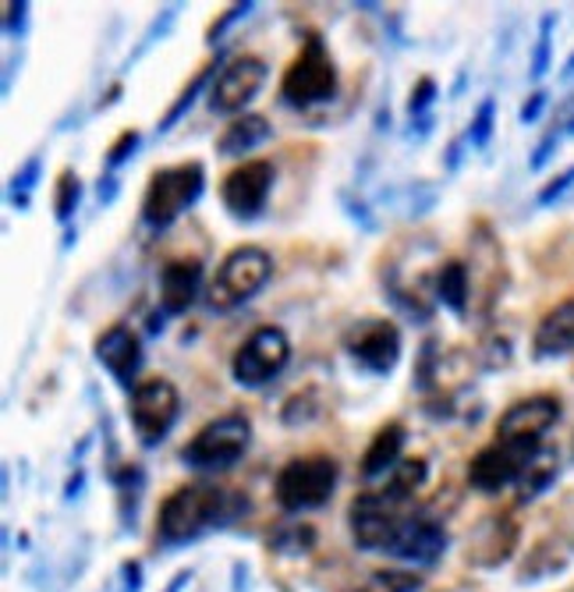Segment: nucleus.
<instances>
[{
  "mask_svg": "<svg viewBox=\"0 0 574 592\" xmlns=\"http://www.w3.org/2000/svg\"><path fill=\"white\" fill-rule=\"evenodd\" d=\"M249 504L231 490H220V486L209 482H192L174 490L160 508V522H157V536L163 546H181L192 543L214 528H223L234 522Z\"/></svg>",
  "mask_w": 574,
  "mask_h": 592,
  "instance_id": "obj_1",
  "label": "nucleus"
},
{
  "mask_svg": "<svg viewBox=\"0 0 574 592\" xmlns=\"http://www.w3.org/2000/svg\"><path fill=\"white\" fill-rule=\"evenodd\" d=\"M203 192H206V167L199 160L160 167L149 178V189L142 195V224L153 227V231H168L174 220H181L203 200Z\"/></svg>",
  "mask_w": 574,
  "mask_h": 592,
  "instance_id": "obj_2",
  "label": "nucleus"
},
{
  "mask_svg": "<svg viewBox=\"0 0 574 592\" xmlns=\"http://www.w3.org/2000/svg\"><path fill=\"white\" fill-rule=\"evenodd\" d=\"M269 277H274V255L260 246H238L217 266V277L209 284V306L217 312H234L260 295Z\"/></svg>",
  "mask_w": 574,
  "mask_h": 592,
  "instance_id": "obj_3",
  "label": "nucleus"
},
{
  "mask_svg": "<svg viewBox=\"0 0 574 592\" xmlns=\"http://www.w3.org/2000/svg\"><path fill=\"white\" fill-rule=\"evenodd\" d=\"M249 444H252V422L241 412H231L206 422L185 444V451H181V462L192 473H228V468H234L249 454Z\"/></svg>",
  "mask_w": 574,
  "mask_h": 592,
  "instance_id": "obj_4",
  "label": "nucleus"
},
{
  "mask_svg": "<svg viewBox=\"0 0 574 592\" xmlns=\"http://www.w3.org/2000/svg\"><path fill=\"white\" fill-rule=\"evenodd\" d=\"M280 96L298 111L320 107V103H330L337 96V65L334 57H330L323 36L315 33L306 36L298 57L291 60V68L284 71Z\"/></svg>",
  "mask_w": 574,
  "mask_h": 592,
  "instance_id": "obj_5",
  "label": "nucleus"
},
{
  "mask_svg": "<svg viewBox=\"0 0 574 592\" xmlns=\"http://www.w3.org/2000/svg\"><path fill=\"white\" fill-rule=\"evenodd\" d=\"M337 479H341V468H337L334 458H326V454L295 458L277 473V482H274L277 504L284 511H291V514L315 511V508H323L330 497H334Z\"/></svg>",
  "mask_w": 574,
  "mask_h": 592,
  "instance_id": "obj_6",
  "label": "nucleus"
},
{
  "mask_svg": "<svg viewBox=\"0 0 574 592\" xmlns=\"http://www.w3.org/2000/svg\"><path fill=\"white\" fill-rule=\"evenodd\" d=\"M128 415H131V426H135V436H139V444L160 447L163 440L171 436L174 422L181 415V394L171 379H163V376L139 379V387L131 390Z\"/></svg>",
  "mask_w": 574,
  "mask_h": 592,
  "instance_id": "obj_7",
  "label": "nucleus"
},
{
  "mask_svg": "<svg viewBox=\"0 0 574 592\" xmlns=\"http://www.w3.org/2000/svg\"><path fill=\"white\" fill-rule=\"evenodd\" d=\"M287 362H291V338L280 327H260L234 352L231 376L238 387L260 390L287 369Z\"/></svg>",
  "mask_w": 574,
  "mask_h": 592,
  "instance_id": "obj_8",
  "label": "nucleus"
},
{
  "mask_svg": "<svg viewBox=\"0 0 574 592\" xmlns=\"http://www.w3.org/2000/svg\"><path fill=\"white\" fill-rule=\"evenodd\" d=\"M344 352L361 373L390 376L401 362L404 341H401V330L390 320H361L344 333Z\"/></svg>",
  "mask_w": 574,
  "mask_h": 592,
  "instance_id": "obj_9",
  "label": "nucleus"
},
{
  "mask_svg": "<svg viewBox=\"0 0 574 592\" xmlns=\"http://www.w3.org/2000/svg\"><path fill=\"white\" fill-rule=\"evenodd\" d=\"M542 444H532V440H504L496 436L490 447H482L472 465H468V482L482 493H501L504 486L518 482L525 465L532 462V454Z\"/></svg>",
  "mask_w": 574,
  "mask_h": 592,
  "instance_id": "obj_10",
  "label": "nucleus"
},
{
  "mask_svg": "<svg viewBox=\"0 0 574 592\" xmlns=\"http://www.w3.org/2000/svg\"><path fill=\"white\" fill-rule=\"evenodd\" d=\"M266 79H269V68L263 57L245 54V57L228 60L223 71L217 75V82L209 86V93H206L209 111L223 114V117H241V111L263 93Z\"/></svg>",
  "mask_w": 574,
  "mask_h": 592,
  "instance_id": "obj_11",
  "label": "nucleus"
},
{
  "mask_svg": "<svg viewBox=\"0 0 574 592\" xmlns=\"http://www.w3.org/2000/svg\"><path fill=\"white\" fill-rule=\"evenodd\" d=\"M277 171L269 160H245L220 181V203L234 220H255L269 203Z\"/></svg>",
  "mask_w": 574,
  "mask_h": 592,
  "instance_id": "obj_12",
  "label": "nucleus"
},
{
  "mask_svg": "<svg viewBox=\"0 0 574 592\" xmlns=\"http://www.w3.org/2000/svg\"><path fill=\"white\" fill-rule=\"evenodd\" d=\"M447 543H450L447 528L436 519L404 511L401 522L394 525V533H390L387 546H383V554L407 560V565H436V560L447 554Z\"/></svg>",
  "mask_w": 574,
  "mask_h": 592,
  "instance_id": "obj_13",
  "label": "nucleus"
},
{
  "mask_svg": "<svg viewBox=\"0 0 574 592\" xmlns=\"http://www.w3.org/2000/svg\"><path fill=\"white\" fill-rule=\"evenodd\" d=\"M93 355L125 390L139 387V373L146 366V348H142V338L128 323H114L103 330L93 344Z\"/></svg>",
  "mask_w": 574,
  "mask_h": 592,
  "instance_id": "obj_14",
  "label": "nucleus"
},
{
  "mask_svg": "<svg viewBox=\"0 0 574 592\" xmlns=\"http://www.w3.org/2000/svg\"><path fill=\"white\" fill-rule=\"evenodd\" d=\"M556 419H561V401L539 394V398H525L518 405H510L501 419V426H496V436L532 440V444H539L542 433H550Z\"/></svg>",
  "mask_w": 574,
  "mask_h": 592,
  "instance_id": "obj_15",
  "label": "nucleus"
},
{
  "mask_svg": "<svg viewBox=\"0 0 574 592\" xmlns=\"http://www.w3.org/2000/svg\"><path fill=\"white\" fill-rule=\"evenodd\" d=\"M203 292V263L199 260H171L160 266V312L185 316Z\"/></svg>",
  "mask_w": 574,
  "mask_h": 592,
  "instance_id": "obj_16",
  "label": "nucleus"
},
{
  "mask_svg": "<svg viewBox=\"0 0 574 592\" xmlns=\"http://www.w3.org/2000/svg\"><path fill=\"white\" fill-rule=\"evenodd\" d=\"M532 352L536 358H561L574 352V298L561 301V306L542 316L532 338Z\"/></svg>",
  "mask_w": 574,
  "mask_h": 592,
  "instance_id": "obj_17",
  "label": "nucleus"
},
{
  "mask_svg": "<svg viewBox=\"0 0 574 592\" xmlns=\"http://www.w3.org/2000/svg\"><path fill=\"white\" fill-rule=\"evenodd\" d=\"M404 444H407V430L404 422H387V426L376 430L369 451L361 454V479H380L390 476L394 468L404 462Z\"/></svg>",
  "mask_w": 574,
  "mask_h": 592,
  "instance_id": "obj_18",
  "label": "nucleus"
},
{
  "mask_svg": "<svg viewBox=\"0 0 574 592\" xmlns=\"http://www.w3.org/2000/svg\"><path fill=\"white\" fill-rule=\"evenodd\" d=\"M269 139H274V125H269L263 114H241L220 132L217 153L234 160V157H245V153H252V149L266 146Z\"/></svg>",
  "mask_w": 574,
  "mask_h": 592,
  "instance_id": "obj_19",
  "label": "nucleus"
},
{
  "mask_svg": "<svg viewBox=\"0 0 574 592\" xmlns=\"http://www.w3.org/2000/svg\"><path fill=\"white\" fill-rule=\"evenodd\" d=\"M220 71H223V54H220L217 60H209V65H203V68H199V75H195V79H192L185 89H181V96L171 103V111L163 114V121L157 125V135H168V132L177 125V121L195 107V100H199L203 93H209V86L217 82V75H220Z\"/></svg>",
  "mask_w": 574,
  "mask_h": 592,
  "instance_id": "obj_20",
  "label": "nucleus"
},
{
  "mask_svg": "<svg viewBox=\"0 0 574 592\" xmlns=\"http://www.w3.org/2000/svg\"><path fill=\"white\" fill-rule=\"evenodd\" d=\"M433 292L447 312L464 316L468 312V266L461 260H447L440 270H436Z\"/></svg>",
  "mask_w": 574,
  "mask_h": 592,
  "instance_id": "obj_21",
  "label": "nucleus"
},
{
  "mask_svg": "<svg viewBox=\"0 0 574 592\" xmlns=\"http://www.w3.org/2000/svg\"><path fill=\"white\" fill-rule=\"evenodd\" d=\"M556 468H561V454L553 447H539L532 454V462L525 465V473L518 479V500L528 504V500H536L539 493H547V486L556 479Z\"/></svg>",
  "mask_w": 574,
  "mask_h": 592,
  "instance_id": "obj_22",
  "label": "nucleus"
},
{
  "mask_svg": "<svg viewBox=\"0 0 574 592\" xmlns=\"http://www.w3.org/2000/svg\"><path fill=\"white\" fill-rule=\"evenodd\" d=\"M426 479H429V462L426 458H407V462H401L394 473L387 476V486H383L380 493H387L390 500H398V504L407 508Z\"/></svg>",
  "mask_w": 574,
  "mask_h": 592,
  "instance_id": "obj_23",
  "label": "nucleus"
},
{
  "mask_svg": "<svg viewBox=\"0 0 574 592\" xmlns=\"http://www.w3.org/2000/svg\"><path fill=\"white\" fill-rule=\"evenodd\" d=\"M39 174H43V157H28L19 171L11 178V206L19 209V214H28V206H33V192L39 185Z\"/></svg>",
  "mask_w": 574,
  "mask_h": 592,
  "instance_id": "obj_24",
  "label": "nucleus"
},
{
  "mask_svg": "<svg viewBox=\"0 0 574 592\" xmlns=\"http://www.w3.org/2000/svg\"><path fill=\"white\" fill-rule=\"evenodd\" d=\"M82 206V181L74 171H60L57 192H54V217L57 224H71V217L79 214Z\"/></svg>",
  "mask_w": 574,
  "mask_h": 592,
  "instance_id": "obj_25",
  "label": "nucleus"
},
{
  "mask_svg": "<svg viewBox=\"0 0 574 592\" xmlns=\"http://www.w3.org/2000/svg\"><path fill=\"white\" fill-rule=\"evenodd\" d=\"M177 11H181V4H171V8H163L153 22H149V29H146L142 39H139V47H135V50L125 57V71H131L135 60H142V57L149 54V47H153V43H160L163 36L171 33V25H174V19H177Z\"/></svg>",
  "mask_w": 574,
  "mask_h": 592,
  "instance_id": "obj_26",
  "label": "nucleus"
},
{
  "mask_svg": "<svg viewBox=\"0 0 574 592\" xmlns=\"http://www.w3.org/2000/svg\"><path fill=\"white\" fill-rule=\"evenodd\" d=\"M422 582L407 571H376L366 582L355 585L352 592H415Z\"/></svg>",
  "mask_w": 574,
  "mask_h": 592,
  "instance_id": "obj_27",
  "label": "nucleus"
},
{
  "mask_svg": "<svg viewBox=\"0 0 574 592\" xmlns=\"http://www.w3.org/2000/svg\"><path fill=\"white\" fill-rule=\"evenodd\" d=\"M553 29H556V14H542V22H539V36H536V50H532V68H528V75H532V79H542V75L550 71Z\"/></svg>",
  "mask_w": 574,
  "mask_h": 592,
  "instance_id": "obj_28",
  "label": "nucleus"
},
{
  "mask_svg": "<svg viewBox=\"0 0 574 592\" xmlns=\"http://www.w3.org/2000/svg\"><path fill=\"white\" fill-rule=\"evenodd\" d=\"M493 125H496V100L486 96L472 114V125H468V143H472L475 149H486L490 139H493Z\"/></svg>",
  "mask_w": 574,
  "mask_h": 592,
  "instance_id": "obj_29",
  "label": "nucleus"
},
{
  "mask_svg": "<svg viewBox=\"0 0 574 592\" xmlns=\"http://www.w3.org/2000/svg\"><path fill=\"white\" fill-rule=\"evenodd\" d=\"M436 96H440V86H436V79H418L412 86V96H407V117L412 121H422V117H429V107L436 103Z\"/></svg>",
  "mask_w": 574,
  "mask_h": 592,
  "instance_id": "obj_30",
  "label": "nucleus"
},
{
  "mask_svg": "<svg viewBox=\"0 0 574 592\" xmlns=\"http://www.w3.org/2000/svg\"><path fill=\"white\" fill-rule=\"evenodd\" d=\"M139 146H142V135L139 132H135V128L120 132L117 139H114V146L107 149V157H103V163H107V174H114L120 163H128L135 153H139Z\"/></svg>",
  "mask_w": 574,
  "mask_h": 592,
  "instance_id": "obj_31",
  "label": "nucleus"
},
{
  "mask_svg": "<svg viewBox=\"0 0 574 592\" xmlns=\"http://www.w3.org/2000/svg\"><path fill=\"white\" fill-rule=\"evenodd\" d=\"M315 543V533L309 525H287L284 533L274 536V546L284 554H309Z\"/></svg>",
  "mask_w": 574,
  "mask_h": 592,
  "instance_id": "obj_32",
  "label": "nucleus"
},
{
  "mask_svg": "<svg viewBox=\"0 0 574 592\" xmlns=\"http://www.w3.org/2000/svg\"><path fill=\"white\" fill-rule=\"evenodd\" d=\"M252 11H255V0H241V4H231V8L223 11L214 25H209V33H206V43H209V47H217V43L223 39V33H228V29H231L234 22L249 19Z\"/></svg>",
  "mask_w": 574,
  "mask_h": 592,
  "instance_id": "obj_33",
  "label": "nucleus"
},
{
  "mask_svg": "<svg viewBox=\"0 0 574 592\" xmlns=\"http://www.w3.org/2000/svg\"><path fill=\"white\" fill-rule=\"evenodd\" d=\"M28 33V0H8L4 4V36L8 39H25Z\"/></svg>",
  "mask_w": 574,
  "mask_h": 592,
  "instance_id": "obj_34",
  "label": "nucleus"
},
{
  "mask_svg": "<svg viewBox=\"0 0 574 592\" xmlns=\"http://www.w3.org/2000/svg\"><path fill=\"white\" fill-rule=\"evenodd\" d=\"M571 185H574V167H567L564 174H556V178L550 181V185L539 192V200H536V203H539V206H553V203L561 200V195H564Z\"/></svg>",
  "mask_w": 574,
  "mask_h": 592,
  "instance_id": "obj_35",
  "label": "nucleus"
},
{
  "mask_svg": "<svg viewBox=\"0 0 574 592\" xmlns=\"http://www.w3.org/2000/svg\"><path fill=\"white\" fill-rule=\"evenodd\" d=\"M547 100H550V96L542 93V89H536V93L525 100V107H521V114H518L521 125H536V121L542 117V111H547Z\"/></svg>",
  "mask_w": 574,
  "mask_h": 592,
  "instance_id": "obj_36",
  "label": "nucleus"
},
{
  "mask_svg": "<svg viewBox=\"0 0 574 592\" xmlns=\"http://www.w3.org/2000/svg\"><path fill=\"white\" fill-rule=\"evenodd\" d=\"M556 143H561V132H550L547 139L536 146V153H532V160H528V167H532V171H542V167H547V160L553 157Z\"/></svg>",
  "mask_w": 574,
  "mask_h": 592,
  "instance_id": "obj_37",
  "label": "nucleus"
},
{
  "mask_svg": "<svg viewBox=\"0 0 574 592\" xmlns=\"http://www.w3.org/2000/svg\"><path fill=\"white\" fill-rule=\"evenodd\" d=\"M341 203L347 206V217H352L355 224H361V227H366V231H376V220L369 217L366 203H355V200H352V195H347V192L341 195Z\"/></svg>",
  "mask_w": 574,
  "mask_h": 592,
  "instance_id": "obj_38",
  "label": "nucleus"
},
{
  "mask_svg": "<svg viewBox=\"0 0 574 592\" xmlns=\"http://www.w3.org/2000/svg\"><path fill=\"white\" fill-rule=\"evenodd\" d=\"M117 192H120V181H117L114 174H103V178H100V185H96V200H100V206H111V203L117 200Z\"/></svg>",
  "mask_w": 574,
  "mask_h": 592,
  "instance_id": "obj_39",
  "label": "nucleus"
},
{
  "mask_svg": "<svg viewBox=\"0 0 574 592\" xmlns=\"http://www.w3.org/2000/svg\"><path fill=\"white\" fill-rule=\"evenodd\" d=\"M120 574H125V592L142 589V565L139 560H125V565H120Z\"/></svg>",
  "mask_w": 574,
  "mask_h": 592,
  "instance_id": "obj_40",
  "label": "nucleus"
},
{
  "mask_svg": "<svg viewBox=\"0 0 574 592\" xmlns=\"http://www.w3.org/2000/svg\"><path fill=\"white\" fill-rule=\"evenodd\" d=\"M82 482H85V473H82V468H74V476H71V479H68V486H65V497H68V500L79 497Z\"/></svg>",
  "mask_w": 574,
  "mask_h": 592,
  "instance_id": "obj_41",
  "label": "nucleus"
},
{
  "mask_svg": "<svg viewBox=\"0 0 574 592\" xmlns=\"http://www.w3.org/2000/svg\"><path fill=\"white\" fill-rule=\"evenodd\" d=\"M458 163H461V139L450 143V149H447V171H458Z\"/></svg>",
  "mask_w": 574,
  "mask_h": 592,
  "instance_id": "obj_42",
  "label": "nucleus"
},
{
  "mask_svg": "<svg viewBox=\"0 0 574 592\" xmlns=\"http://www.w3.org/2000/svg\"><path fill=\"white\" fill-rule=\"evenodd\" d=\"M163 330H168V312L149 316V333H163Z\"/></svg>",
  "mask_w": 574,
  "mask_h": 592,
  "instance_id": "obj_43",
  "label": "nucleus"
},
{
  "mask_svg": "<svg viewBox=\"0 0 574 592\" xmlns=\"http://www.w3.org/2000/svg\"><path fill=\"white\" fill-rule=\"evenodd\" d=\"M188 579H192V571H177V574H174V582H171L168 589H163V592H181V589L188 585Z\"/></svg>",
  "mask_w": 574,
  "mask_h": 592,
  "instance_id": "obj_44",
  "label": "nucleus"
},
{
  "mask_svg": "<svg viewBox=\"0 0 574 592\" xmlns=\"http://www.w3.org/2000/svg\"><path fill=\"white\" fill-rule=\"evenodd\" d=\"M14 65H22V57L14 60V57H8V68H4V96H11V79H14Z\"/></svg>",
  "mask_w": 574,
  "mask_h": 592,
  "instance_id": "obj_45",
  "label": "nucleus"
},
{
  "mask_svg": "<svg viewBox=\"0 0 574 592\" xmlns=\"http://www.w3.org/2000/svg\"><path fill=\"white\" fill-rule=\"evenodd\" d=\"M74 238H79V231H74V227H68V231H65V249L74 246Z\"/></svg>",
  "mask_w": 574,
  "mask_h": 592,
  "instance_id": "obj_46",
  "label": "nucleus"
},
{
  "mask_svg": "<svg viewBox=\"0 0 574 592\" xmlns=\"http://www.w3.org/2000/svg\"><path fill=\"white\" fill-rule=\"evenodd\" d=\"M571 75H574V54L567 57V68H564V79H571Z\"/></svg>",
  "mask_w": 574,
  "mask_h": 592,
  "instance_id": "obj_47",
  "label": "nucleus"
}]
</instances>
